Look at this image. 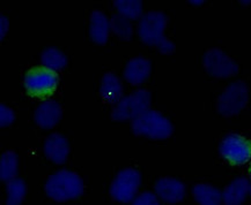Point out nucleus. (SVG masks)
<instances>
[{
	"instance_id": "nucleus-27",
	"label": "nucleus",
	"mask_w": 251,
	"mask_h": 205,
	"mask_svg": "<svg viewBox=\"0 0 251 205\" xmlns=\"http://www.w3.org/2000/svg\"><path fill=\"white\" fill-rule=\"evenodd\" d=\"M189 4L197 6V5H202L204 4V1H202V0H196V1L195 0H191V1H189Z\"/></svg>"
},
{
	"instance_id": "nucleus-19",
	"label": "nucleus",
	"mask_w": 251,
	"mask_h": 205,
	"mask_svg": "<svg viewBox=\"0 0 251 205\" xmlns=\"http://www.w3.org/2000/svg\"><path fill=\"white\" fill-rule=\"evenodd\" d=\"M27 195V184L20 178L7 182V200L6 205H21Z\"/></svg>"
},
{
	"instance_id": "nucleus-12",
	"label": "nucleus",
	"mask_w": 251,
	"mask_h": 205,
	"mask_svg": "<svg viewBox=\"0 0 251 205\" xmlns=\"http://www.w3.org/2000/svg\"><path fill=\"white\" fill-rule=\"evenodd\" d=\"M44 153L54 164H64L70 155L69 141L62 134H51L44 142Z\"/></svg>"
},
{
	"instance_id": "nucleus-1",
	"label": "nucleus",
	"mask_w": 251,
	"mask_h": 205,
	"mask_svg": "<svg viewBox=\"0 0 251 205\" xmlns=\"http://www.w3.org/2000/svg\"><path fill=\"white\" fill-rule=\"evenodd\" d=\"M83 181L75 172L58 171L50 175L46 182V194L56 202L75 200L83 194Z\"/></svg>"
},
{
	"instance_id": "nucleus-9",
	"label": "nucleus",
	"mask_w": 251,
	"mask_h": 205,
	"mask_svg": "<svg viewBox=\"0 0 251 205\" xmlns=\"http://www.w3.org/2000/svg\"><path fill=\"white\" fill-rule=\"evenodd\" d=\"M167 17L162 12H150L140 19L138 34L147 45H157L165 38Z\"/></svg>"
},
{
	"instance_id": "nucleus-15",
	"label": "nucleus",
	"mask_w": 251,
	"mask_h": 205,
	"mask_svg": "<svg viewBox=\"0 0 251 205\" xmlns=\"http://www.w3.org/2000/svg\"><path fill=\"white\" fill-rule=\"evenodd\" d=\"M249 181L246 178H236L225 188L223 202L225 205H242L249 193Z\"/></svg>"
},
{
	"instance_id": "nucleus-21",
	"label": "nucleus",
	"mask_w": 251,
	"mask_h": 205,
	"mask_svg": "<svg viewBox=\"0 0 251 205\" xmlns=\"http://www.w3.org/2000/svg\"><path fill=\"white\" fill-rule=\"evenodd\" d=\"M114 4L120 15L127 20H136L143 14V2L140 0H116Z\"/></svg>"
},
{
	"instance_id": "nucleus-7",
	"label": "nucleus",
	"mask_w": 251,
	"mask_h": 205,
	"mask_svg": "<svg viewBox=\"0 0 251 205\" xmlns=\"http://www.w3.org/2000/svg\"><path fill=\"white\" fill-rule=\"evenodd\" d=\"M202 65L208 75L215 79H227L236 75L240 66L220 49H210L202 56Z\"/></svg>"
},
{
	"instance_id": "nucleus-11",
	"label": "nucleus",
	"mask_w": 251,
	"mask_h": 205,
	"mask_svg": "<svg viewBox=\"0 0 251 205\" xmlns=\"http://www.w3.org/2000/svg\"><path fill=\"white\" fill-rule=\"evenodd\" d=\"M63 117V110L59 102L46 101L38 105L34 112V120L43 129H51L59 123Z\"/></svg>"
},
{
	"instance_id": "nucleus-4",
	"label": "nucleus",
	"mask_w": 251,
	"mask_h": 205,
	"mask_svg": "<svg viewBox=\"0 0 251 205\" xmlns=\"http://www.w3.org/2000/svg\"><path fill=\"white\" fill-rule=\"evenodd\" d=\"M151 101L152 96L150 91L144 89L136 90L117 102L112 111V119L115 121L136 120L141 114L150 110Z\"/></svg>"
},
{
	"instance_id": "nucleus-13",
	"label": "nucleus",
	"mask_w": 251,
	"mask_h": 205,
	"mask_svg": "<svg viewBox=\"0 0 251 205\" xmlns=\"http://www.w3.org/2000/svg\"><path fill=\"white\" fill-rule=\"evenodd\" d=\"M152 63L147 58L137 57L131 59L124 68V79L133 85L143 84L149 80Z\"/></svg>"
},
{
	"instance_id": "nucleus-25",
	"label": "nucleus",
	"mask_w": 251,
	"mask_h": 205,
	"mask_svg": "<svg viewBox=\"0 0 251 205\" xmlns=\"http://www.w3.org/2000/svg\"><path fill=\"white\" fill-rule=\"evenodd\" d=\"M156 46L157 49L160 50V52L163 54H170L175 51V44H174L172 41H169L167 37L163 38Z\"/></svg>"
},
{
	"instance_id": "nucleus-22",
	"label": "nucleus",
	"mask_w": 251,
	"mask_h": 205,
	"mask_svg": "<svg viewBox=\"0 0 251 205\" xmlns=\"http://www.w3.org/2000/svg\"><path fill=\"white\" fill-rule=\"evenodd\" d=\"M110 24H111V30L120 36L122 40L128 41L131 40L132 34H133V29H132L131 22L127 20L126 18L122 17V15H114L110 19Z\"/></svg>"
},
{
	"instance_id": "nucleus-24",
	"label": "nucleus",
	"mask_w": 251,
	"mask_h": 205,
	"mask_svg": "<svg viewBox=\"0 0 251 205\" xmlns=\"http://www.w3.org/2000/svg\"><path fill=\"white\" fill-rule=\"evenodd\" d=\"M15 120V114L11 108L5 104L0 105V126L2 128L8 127Z\"/></svg>"
},
{
	"instance_id": "nucleus-5",
	"label": "nucleus",
	"mask_w": 251,
	"mask_h": 205,
	"mask_svg": "<svg viewBox=\"0 0 251 205\" xmlns=\"http://www.w3.org/2000/svg\"><path fill=\"white\" fill-rule=\"evenodd\" d=\"M249 101V89L242 81L230 83L219 96L217 110L224 117H233L239 114L246 107Z\"/></svg>"
},
{
	"instance_id": "nucleus-16",
	"label": "nucleus",
	"mask_w": 251,
	"mask_h": 205,
	"mask_svg": "<svg viewBox=\"0 0 251 205\" xmlns=\"http://www.w3.org/2000/svg\"><path fill=\"white\" fill-rule=\"evenodd\" d=\"M100 94L105 102L117 104L123 98V85L117 78L112 73H107L103 75L101 86H100Z\"/></svg>"
},
{
	"instance_id": "nucleus-18",
	"label": "nucleus",
	"mask_w": 251,
	"mask_h": 205,
	"mask_svg": "<svg viewBox=\"0 0 251 205\" xmlns=\"http://www.w3.org/2000/svg\"><path fill=\"white\" fill-rule=\"evenodd\" d=\"M18 155L13 151H6L0 157V179L1 181H11L17 178Z\"/></svg>"
},
{
	"instance_id": "nucleus-28",
	"label": "nucleus",
	"mask_w": 251,
	"mask_h": 205,
	"mask_svg": "<svg viewBox=\"0 0 251 205\" xmlns=\"http://www.w3.org/2000/svg\"><path fill=\"white\" fill-rule=\"evenodd\" d=\"M242 4H251V1H241Z\"/></svg>"
},
{
	"instance_id": "nucleus-3",
	"label": "nucleus",
	"mask_w": 251,
	"mask_h": 205,
	"mask_svg": "<svg viewBox=\"0 0 251 205\" xmlns=\"http://www.w3.org/2000/svg\"><path fill=\"white\" fill-rule=\"evenodd\" d=\"M58 74L44 66L33 67L25 73L24 85L27 94L34 98H48L56 91Z\"/></svg>"
},
{
	"instance_id": "nucleus-29",
	"label": "nucleus",
	"mask_w": 251,
	"mask_h": 205,
	"mask_svg": "<svg viewBox=\"0 0 251 205\" xmlns=\"http://www.w3.org/2000/svg\"><path fill=\"white\" fill-rule=\"evenodd\" d=\"M249 193H250V195H251V184H250V188H249Z\"/></svg>"
},
{
	"instance_id": "nucleus-10",
	"label": "nucleus",
	"mask_w": 251,
	"mask_h": 205,
	"mask_svg": "<svg viewBox=\"0 0 251 205\" xmlns=\"http://www.w3.org/2000/svg\"><path fill=\"white\" fill-rule=\"evenodd\" d=\"M155 193L157 197L166 203L175 204L184 200L186 188L182 181L175 178H161L155 184Z\"/></svg>"
},
{
	"instance_id": "nucleus-2",
	"label": "nucleus",
	"mask_w": 251,
	"mask_h": 205,
	"mask_svg": "<svg viewBox=\"0 0 251 205\" xmlns=\"http://www.w3.org/2000/svg\"><path fill=\"white\" fill-rule=\"evenodd\" d=\"M132 131L134 135L149 137L152 140H166L172 136L173 123L160 112L149 110L132 121Z\"/></svg>"
},
{
	"instance_id": "nucleus-14",
	"label": "nucleus",
	"mask_w": 251,
	"mask_h": 205,
	"mask_svg": "<svg viewBox=\"0 0 251 205\" xmlns=\"http://www.w3.org/2000/svg\"><path fill=\"white\" fill-rule=\"evenodd\" d=\"M111 30L110 20L101 11H94L89 20V37L94 43L103 45L107 43Z\"/></svg>"
},
{
	"instance_id": "nucleus-26",
	"label": "nucleus",
	"mask_w": 251,
	"mask_h": 205,
	"mask_svg": "<svg viewBox=\"0 0 251 205\" xmlns=\"http://www.w3.org/2000/svg\"><path fill=\"white\" fill-rule=\"evenodd\" d=\"M8 25H9L8 19L6 18L5 15H1V17H0V40L1 41H4L6 34H7Z\"/></svg>"
},
{
	"instance_id": "nucleus-20",
	"label": "nucleus",
	"mask_w": 251,
	"mask_h": 205,
	"mask_svg": "<svg viewBox=\"0 0 251 205\" xmlns=\"http://www.w3.org/2000/svg\"><path fill=\"white\" fill-rule=\"evenodd\" d=\"M41 60L44 67L56 70L62 69L67 65V58L57 47H48L42 52Z\"/></svg>"
},
{
	"instance_id": "nucleus-23",
	"label": "nucleus",
	"mask_w": 251,
	"mask_h": 205,
	"mask_svg": "<svg viewBox=\"0 0 251 205\" xmlns=\"http://www.w3.org/2000/svg\"><path fill=\"white\" fill-rule=\"evenodd\" d=\"M132 205H160V202L157 200L156 195L146 191V193L140 194L139 196L134 198Z\"/></svg>"
},
{
	"instance_id": "nucleus-30",
	"label": "nucleus",
	"mask_w": 251,
	"mask_h": 205,
	"mask_svg": "<svg viewBox=\"0 0 251 205\" xmlns=\"http://www.w3.org/2000/svg\"><path fill=\"white\" fill-rule=\"evenodd\" d=\"M250 175H251V166H250Z\"/></svg>"
},
{
	"instance_id": "nucleus-8",
	"label": "nucleus",
	"mask_w": 251,
	"mask_h": 205,
	"mask_svg": "<svg viewBox=\"0 0 251 205\" xmlns=\"http://www.w3.org/2000/svg\"><path fill=\"white\" fill-rule=\"evenodd\" d=\"M219 151L229 164L243 165L251 159V141L239 134H229L221 141Z\"/></svg>"
},
{
	"instance_id": "nucleus-6",
	"label": "nucleus",
	"mask_w": 251,
	"mask_h": 205,
	"mask_svg": "<svg viewBox=\"0 0 251 205\" xmlns=\"http://www.w3.org/2000/svg\"><path fill=\"white\" fill-rule=\"evenodd\" d=\"M141 184V174L137 168H124L116 175L110 185V195L115 201L128 203L133 201Z\"/></svg>"
},
{
	"instance_id": "nucleus-17",
	"label": "nucleus",
	"mask_w": 251,
	"mask_h": 205,
	"mask_svg": "<svg viewBox=\"0 0 251 205\" xmlns=\"http://www.w3.org/2000/svg\"><path fill=\"white\" fill-rule=\"evenodd\" d=\"M192 194L199 205H221L223 194L218 188L207 184H198L192 189Z\"/></svg>"
}]
</instances>
